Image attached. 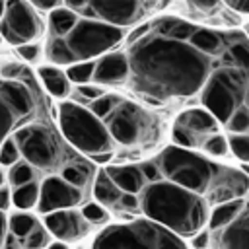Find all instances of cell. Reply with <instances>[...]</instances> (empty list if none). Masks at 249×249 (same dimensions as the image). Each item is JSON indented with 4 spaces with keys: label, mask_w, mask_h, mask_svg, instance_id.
I'll use <instances>...</instances> for the list:
<instances>
[{
    "label": "cell",
    "mask_w": 249,
    "mask_h": 249,
    "mask_svg": "<svg viewBox=\"0 0 249 249\" xmlns=\"http://www.w3.org/2000/svg\"><path fill=\"white\" fill-rule=\"evenodd\" d=\"M134 89L160 99L191 97L206 86L214 64L193 45L160 35L154 27L126 53Z\"/></svg>",
    "instance_id": "6da1fadb"
},
{
    "label": "cell",
    "mask_w": 249,
    "mask_h": 249,
    "mask_svg": "<svg viewBox=\"0 0 249 249\" xmlns=\"http://www.w3.org/2000/svg\"><path fill=\"white\" fill-rule=\"evenodd\" d=\"M156 165L165 181L202 196L208 206L210 202L243 198L249 193L247 175L235 169L216 165L191 150L167 146L158 156Z\"/></svg>",
    "instance_id": "7a4b0ae2"
},
{
    "label": "cell",
    "mask_w": 249,
    "mask_h": 249,
    "mask_svg": "<svg viewBox=\"0 0 249 249\" xmlns=\"http://www.w3.org/2000/svg\"><path fill=\"white\" fill-rule=\"evenodd\" d=\"M138 200L146 220L169 230L181 239L196 235L208 224V202L165 179L146 185Z\"/></svg>",
    "instance_id": "3957f363"
},
{
    "label": "cell",
    "mask_w": 249,
    "mask_h": 249,
    "mask_svg": "<svg viewBox=\"0 0 249 249\" xmlns=\"http://www.w3.org/2000/svg\"><path fill=\"white\" fill-rule=\"evenodd\" d=\"M91 249H187V243L169 230L138 218L103 228Z\"/></svg>",
    "instance_id": "277c9868"
},
{
    "label": "cell",
    "mask_w": 249,
    "mask_h": 249,
    "mask_svg": "<svg viewBox=\"0 0 249 249\" xmlns=\"http://www.w3.org/2000/svg\"><path fill=\"white\" fill-rule=\"evenodd\" d=\"M56 121L64 140L88 158L93 154L113 152L115 142L111 140L103 121L91 115L88 107L74 101H60L56 107Z\"/></svg>",
    "instance_id": "5b68a950"
},
{
    "label": "cell",
    "mask_w": 249,
    "mask_h": 249,
    "mask_svg": "<svg viewBox=\"0 0 249 249\" xmlns=\"http://www.w3.org/2000/svg\"><path fill=\"white\" fill-rule=\"evenodd\" d=\"M124 35H126L124 29L113 27L99 19L80 18L74 29L64 39L76 62H86V60H97L99 56L111 53L124 39Z\"/></svg>",
    "instance_id": "8992f818"
},
{
    "label": "cell",
    "mask_w": 249,
    "mask_h": 249,
    "mask_svg": "<svg viewBox=\"0 0 249 249\" xmlns=\"http://www.w3.org/2000/svg\"><path fill=\"white\" fill-rule=\"evenodd\" d=\"M12 136L19 146L21 160L27 161L35 171H51L60 165L62 146L53 128L45 124L27 123L19 126Z\"/></svg>",
    "instance_id": "52a82bcc"
},
{
    "label": "cell",
    "mask_w": 249,
    "mask_h": 249,
    "mask_svg": "<svg viewBox=\"0 0 249 249\" xmlns=\"http://www.w3.org/2000/svg\"><path fill=\"white\" fill-rule=\"evenodd\" d=\"M43 35V19L29 2H6L4 18L0 19L2 41L19 47L25 43H37Z\"/></svg>",
    "instance_id": "ba28073f"
},
{
    "label": "cell",
    "mask_w": 249,
    "mask_h": 249,
    "mask_svg": "<svg viewBox=\"0 0 249 249\" xmlns=\"http://www.w3.org/2000/svg\"><path fill=\"white\" fill-rule=\"evenodd\" d=\"M146 113L130 101H121V105L105 119V128L113 142L123 146H134L144 136Z\"/></svg>",
    "instance_id": "9c48e42d"
},
{
    "label": "cell",
    "mask_w": 249,
    "mask_h": 249,
    "mask_svg": "<svg viewBox=\"0 0 249 249\" xmlns=\"http://www.w3.org/2000/svg\"><path fill=\"white\" fill-rule=\"evenodd\" d=\"M84 200V191L68 185L60 175H49L39 185V200L37 210L39 214H51L56 210H70L76 208Z\"/></svg>",
    "instance_id": "30bf717a"
},
{
    "label": "cell",
    "mask_w": 249,
    "mask_h": 249,
    "mask_svg": "<svg viewBox=\"0 0 249 249\" xmlns=\"http://www.w3.org/2000/svg\"><path fill=\"white\" fill-rule=\"evenodd\" d=\"M89 6L95 14V19L124 29L140 23L142 18L148 16V8L152 4L136 0H89Z\"/></svg>",
    "instance_id": "8fae6325"
},
{
    "label": "cell",
    "mask_w": 249,
    "mask_h": 249,
    "mask_svg": "<svg viewBox=\"0 0 249 249\" xmlns=\"http://www.w3.org/2000/svg\"><path fill=\"white\" fill-rule=\"evenodd\" d=\"M43 228L49 231V235H53L56 241L62 243H74L84 239L91 226L82 218L80 210L70 208V210H56L51 214L43 216Z\"/></svg>",
    "instance_id": "7c38bea8"
},
{
    "label": "cell",
    "mask_w": 249,
    "mask_h": 249,
    "mask_svg": "<svg viewBox=\"0 0 249 249\" xmlns=\"http://www.w3.org/2000/svg\"><path fill=\"white\" fill-rule=\"evenodd\" d=\"M200 103L204 105V109L222 124L228 123V119L231 117V113L241 107V99L228 89L224 84H220L214 78H208L206 86L200 89Z\"/></svg>",
    "instance_id": "4fadbf2b"
},
{
    "label": "cell",
    "mask_w": 249,
    "mask_h": 249,
    "mask_svg": "<svg viewBox=\"0 0 249 249\" xmlns=\"http://www.w3.org/2000/svg\"><path fill=\"white\" fill-rule=\"evenodd\" d=\"M130 76V66L126 53L123 51H111L95 60V70H93V84L97 86H115L123 84Z\"/></svg>",
    "instance_id": "5bb4252c"
},
{
    "label": "cell",
    "mask_w": 249,
    "mask_h": 249,
    "mask_svg": "<svg viewBox=\"0 0 249 249\" xmlns=\"http://www.w3.org/2000/svg\"><path fill=\"white\" fill-rule=\"evenodd\" d=\"M212 249H249V204L245 200V210L241 216L224 230L210 233Z\"/></svg>",
    "instance_id": "9a60e30c"
},
{
    "label": "cell",
    "mask_w": 249,
    "mask_h": 249,
    "mask_svg": "<svg viewBox=\"0 0 249 249\" xmlns=\"http://www.w3.org/2000/svg\"><path fill=\"white\" fill-rule=\"evenodd\" d=\"M175 124L185 128L189 134L196 136L198 140H204L212 134L218 132V121L202 107H193V109H185L177 115Z\"/></svg>",
    "instance_id": "2e32d148"
},
{
    "label": "cell",
    "mask_w": 249,
    "mask_h": 249,
    "mask_svg": "<svg viewBox=\"0 0 249 249\" xmlns=\"http://www.w3.org/2000/svg\"><path fill=\"white\" fill-rule=\"evenodd\" d=\"M105 173L121 193L138 195L148 185L138 165H109Z\"/></svg>",
    "instance_id": "e0dca14e"
},
{
    "label": "cell",
    "mask_w": 249,
    "mask_h": 249,
    "mask_svg": "<svg viewBox=\"0 0 249 249\" xmlns=\"http://www.w3.org/2000/svg\"><path fill=\"white\" fill-rule=\"evenodd\" d=\"M37 76L43 88L47 89V93L53 95L54 99H66L72 93V84L68 82L62 68L53 66V64H43L37 68Z\"/></svg>",
    "instance_id": "ac0fdd59"
},
{
    "label": "cell",
    "mask_w": 249,
    "mask_h": 249,
    "mask_svg": "<svg viewBox=\"0 0 249 249\" xmlns=\"http://www.w3.org/2000/svg\"><path fill=\"white\" fill-rule=\"evenodd\" d=\"M230 43V35H222L216 33L214 29H206V27H196V31L191 35L189 45H193L195 49H198L204 54L210 56H218L224 54Z\"/></svg>",
    "instance_id": "d6986e66"
},
{
    "label": "cell",
    "mask_w": 249,
    "mask_h": 249,
    "mask_svg": "<svg viewBox=\"0 0 249 249\" xmlns=\"http://www.w3.org/2000/svg\"><path fill=\"white\" fill-rule=\"evenodd\" d=\"M243 210H245V198H233V200L222 202V204L212 208V212L208 214V224L206 226H208L210 231L224 230L230 224H233L241 216Z\"/></svg>",
    "instance_id": "ffe728a7"
},
{
    "label": "cell",
    "mask_w": 249,
    "mask_h": 249,
    "mask_svg": "<svg viewBox=\"0 0 249 249\" xmlns=\"http://www.w3.org/2000/svg\"><path fill=\"white\" fill-rule=\"evenodd\" d=\"M27 124V121L14 109L6 95V82L0 78V144L8 136H12L19 126Z\"/></svg>",
    "instance_id": "44dd1931"
},
{
    "label": "cell",
    "mask_w": 249,
    "mask_h": 249,
    "mask_svg": "<svg viewBox=\"0 0 249 249\" xmlns=\"http://www.w3.org/2000/svg\"><path fill=\"white\" fill-rule=\"evenodd\" d=\"M93 198L97 204H101L103 208L105 206H117L119 204V198H121V191L115 187V183L107 177L105 169H99L95 173V179H93Z\"/></svg>",
    "instance_id": "7402d4cb"
},
{
    "label": "cell",
    "mask_w": 249,
    "mask_h": 249,
    "mask_svg": "<svg viewBox=\"0 0 249 249\" xmlns=\"http://www.w3.org/2000/svg\"><path fill=\"white\" fill-rule=\"evenodd\" d=\"M78 16L74 12H70L68 8H64V4L53 12H49V29H51V37H66L74 25L78 23Z\"/></svg>",
    "instance_id": "603a6c76"
},
{
    "label": "cell",
    "mask_w": 249,
    "mask_h": 249,
    "mask_svg": "<svg viewBox=\"0 0 249 249\" xmlns=\"http://www.w3.org/2000/svg\"><path fill=\"white\" fill-rule=\"evenodd\" d=\"M39 224H41V222H39V218H37L35 214L16 210V212H12V214L8 216V233H12L14 237H18V239L21 241V239H23L25 235H29Z\"/></svg>",
    "instance_id": "cb8c5ba5"
},
{
    "label": "cell",
    "mask_w": 249,
    "mask_h": 249,
    "mask_svg": "<svg viewBox=\"0 0 249 249\" xmlns=\"http://www.w3.org/2000/svg\"><path fill=\"white\" fill-rule=\"evenodd\" d=\"M45 56H47V60L53 64V66H70V64H74L76 62V58H74V54L70 53V49H68V45H66V39H62V37H51L49 39V43H47V49H45Z\"/></svg>",
    "instance_id": "d4e9b609"
},
{
    "label": "cell",
    "mask_w": 249,
    "mask_h": 249,
    "mask_svg": "<svg viewBox=\"0 0 249 249\" xmlns=\"http://www.w3.org/2000/svg\"><path fill=\"white\" fill-rule=\"evenodd\" d=\"M39 200V183L31 181L27 185L12 189V206L19 212H29L31 208L37 206Z\"/></svg>",
    "instance_id": "484cf974"
},
{
    "label": "cell",
    "mask_w": 249,
    "mask_h": 249,
    "mask_svg": "<svg viewBox=\"0 0 249 249\" xmlns=\"http://www.w3.org/2000/svg\"><path fill=\"white\" fill-rule=\"evenodd\" d=\"M60 177H62L68 185H72V187L84 191V187L91 181L93 173H91V167H89V165H86V163H82V161H72V163H66V165L62 167Z\"/></svg>",
    "instance_id": "4316f807"
},
{
    "label": "cell",
    "mask_w": 249,
    "mask_h": 249,
    "mask_svg": "<svg viewBox=\"0 0 249 249\" xmlns=\"http://www.w3.org/2000/svg\"><path fill=\"white\" fill-rule=\"evenodd\" d=\"M228 54L231 56L233 64L249 74V43L245 41L243 33H230Z\"/></svg>",
    "instance_id": "83f0119b"
},
{
    "label": "cell",
    "mask_w": 249,
    "mask_h": 249,
    "mask_svg": "<svg viewBox=\"0 0 249 249\" xmlns=\"http://www.w3.org/2000/svg\"><path fill=\"white\" fill-rule=\"evenodd\" d=\"M93 70H95V60H86V62H74L70 64L64 74L70 84L82 86V84H91L93 80Z\"/></svg>",
    "instance_id": "f1b7e54d"
},
{
    "label": "cell",
    "mask_w": 249,
    "mask_h": 249,
    "mask_svg": "<svg viewBox=\"0 0 249 249\" xmlns=\"http://www.w3.org/2000/svg\"><path fill=\"white\" fill-rule=\"evenodd\" d=\"M35 173H37V171H35L27 161L19 160L16 165H12V167L8 169L6 181L10 183V189H16V187L27 185V183H31V181H37V179H35Z\"/></svg>",
    "instance_id": "f546056e"
},
{
    "label": "cell",
    "mask_w": 249,
    "mask_h": 249,
    "mask_svg": "<svg viewBox=\"0 0 249 249\" xmlns=\"http://www.w3.org/2000/svg\"><path fill=\"white\" fill-rule=\"evenodd\" d=\"M121 101H123V97H119V95H115V93H105V95H101L99 99L91 101L88 109H89L91 115H95L99 121H103V119H107V117L121 105Z\"/></svg>",
    "instance_id": "4dcf8cb0"
},
{
    "label": "cell",
    "mask_w": 249,
    "mask_h": 249,
    "mask_svg": "<svg viewBox=\"0 0 249 249\" xmlns=\"http://www.w3.org/2000/svg\"><path fill=\"white\" fill-rule=\"evenodd\" d=\"M200 148H202V152H206L208 156H214V158H226L230 154L228 138L224 134H220V132L204 138L202 144H200Z\"/></svg>",
    "instance_id": "1f68e13d"
},
{
    "label": "cell",
    "mask_w": 249,
    "mask_h": 249,
    "mask_svg": "<svg viewBox=\"0 0 249 249\" xmlns=\"http://www.w3.org/2000/svg\"><path fill=\"white\" fill-rule=\"evenodd\" d=\"M80 214L89 226H103L109 222V210L97 202H86L80 208Z\"/></svg>",
    "instance_id": "d6a6232c"
},
{
    "label": "cell",
    "mask_w": 249,
    "mask_h": 249,
    "mask_svg": "<svg viewBox=\"0 0 249 249\" xmlns=\"http://www.w3.org/2000/svg\"><path fill=\"white\" fill-rule=\"evenodd\" d=\"M21 160V152L18 142L14 140V136H8L6 140H2L0 144V167H12Z\"/></svg>",
    "instance_id": "836d02e7"
},
{
    "label": "cell",
    "mask_w": 249,
    "mask_h": 249,
    "mask_svg": "<svg viewBox=\"0 0 249 249\" xmlns=\"http://www.w3.org/2000/svg\"><path fill=\"white\" fill-rule=\"evenodd\" d=\"M226 126L231 134H249V107L247 105L237 107L228 119Z\"/></svg>",
    "instance_id": "e575fe53"
},
{
    "label": "cell",
    "mask_w": 249,
    "mask_h": 249,
    "mask_svg": "<svg viewBox=\"0 0 249 249\" xmlns=\"http://www.w3.org/2000/svg\"><path fill=\"white\" fill-rule=\"evenodd\" d=\"M49 243H51V235L43 228V224H39L29 235H25L21 239V247L23 249H45Z\"/></svg>",
    "instance_id": "d590c367"
},
{
    "label": "cell",
    "mask_w": 249,
    "mask_h": 249,
    "mask_svg": "<svg viewBox=\"0 0 249 249\" xmlns=\"http://www.w3.org/2000/svg\"><path fill=\"white\" fill-rule=\"evenodd\" d=\"M228 146L241 163H249V134H231L228 138Z\"/></svg>",
    "instance_id": "8d00e7d4"
},
{
    "label": "cell",
    "mask_w": 249,
    "mask_h": 249,
    "mask_svg": "<svg viewBox=\"0 0 249 249\" xmlns=\"http://www.w3.org/2000/svg\"><path fill=\"white\" fill-rule=\"evenodd\" d=\"M16 53H18V56H19L25 64H35V62H39V58L43 56V47H41L39 43H25V45L16 47Z\"/></svg>",
    "instance_id": "74e56055"
},
{
    "label": "cell",
    "mask_w": 249,
    "mask_h": 249,
    "mask_svg": "<svg viewBox=\"0 0 249 249\" xmlns=\"http://www.w3.org/2000/svg\"><path fill=\"white\" fill-rule=\"evenodd\" d=\"M76 93H78V97L80 99H84V101H95V99H99L101 95H105V89L101 88V86H97V84H82V86H76Z\"/></svg>",
    "instance_id": "f35d334b"
},
{
    "label": "cell",
    "mask_w": 249,
    "mask_h": 249,
    "mask_svg": "<svg viewBox=\"0 0 249 249\" xmlns=\"http://www.w3.org/2000/svg\"><path fill=\"white\" fill-rule=\"evenodd\" d=\"M150 29H152V21H142V23H138L130 33H126L124 35V41H126V45L130 47V45H134V43H138L140 39H144L148 33H150Z\"/></svg>",
    "instance_id": "ab89813d"
},
{
    "label": "cell",
    "mask_w": 249,
    "mask_h": 249,
    "mask_svg": "<svg viewBox=\"0 0 249 249\" xmlns=\"http://www.w3.org/2000/svg\"><path fill=\"white\" fill-rule=\"evenodd\" d=\"M138 167H140V171H142V175H144V179H146L148 185L161 181V173H160L156 161H144V163H140Z\"/></svg>",
    "instance_id": "60d3db41"
},
{
    "label": "cell",
    "mask_w": 249,
    "mask_h": 249,
    "mask_svg": "<svg viewBox=\"0 0 249 249\" xmlns=\"http://www.w3.org/2000/svg\"><path fill=\"white\" fill-rule=\"evenodd\" d=\"M123 210H130V212H138L140 210V200H138V195H128V193H123L121 198H119V204Z\"/></svg>",
    "instance_id": "b9f144b4"
},
{
    "label": "cell",
    "mask_w": 249,
    "mask_h": 249,
    "mask_svg": "<svg viewBox=\"0 0 249 249\" xmlns=\"http://www.w3.org/2000/svg\"><path fill=\"white\" fill-rule=\"evenodd\" d=\"M191 245H193V249H210V231L202 230L196 235H193L191 237Z\"/></svg>",
    "instance_id": "7bdbcfd3"
},
{
    "label": "cell",
    "mask_w": 249,
    "mask_h": 249,
    "mask_svg": "<svg viewBox=\"0 0 249 249\" xmlns=\"http://www.w3.org/2000/svg\"><path fill=\"white\" fill-rule=\"evenodd\" d=\"M29 4H31L37 12H47V14L62 6V2H60V0H31Z\"/></svg>",
    "instance_id": "ee69618b"
},
{
    "label": "cell",
    "mask_w": 249,
    "mask_h": 249,
    "mask_svg": "<svg viewBox=\"0 0 249 249\" xmlns=\"http://www.w3.org/2000/svg\"><path fill=\"white\" fill-rule=\"evenodd\" d=\"M12 208V189L8 185L0 187V212L6 214Z\"/></svg>",
    "instance_id": "f6af8a7d"
},
{
    "label": "cell",
    "mask_w": 249,
    "mask_h": 249,
    "mask_svg": "<svg viewBox=\"0 0 249 249\" xmlns=\"http://www.w3.org/2000/svg\"><path fill=\"white\" fill-rule=\"evenodd\" d=\"M226 6L235 12V14H243V16H249V0H228Z\"/></svg>",
    "instance_id": "bcb514c9"
},
{
    "label": "cell",
    "mask_w": 249,
    "mask_h": 249,
    "mask_svg": "<svg viewBox=\"0 0 249 249\" xmlns=\"http://www.w3.org/2000/svg\"><path fill=\"white\" fill-rule=\"evenodd\" d=\"M0 249H23V247H21V241L18 237H14L12 233H6Z\"/></svg>",
    "instance_id": "7dc6e473"
},
{
    "label": "cell",
    "mask_w": 249,
    "mask_h": 249,
    "mask_svg": "<svg viewBox=\"0 0 249 249\" xmlns=\"http://www.w3.org/2000/svg\"><path fill=\"white\" fill-rule=\"evenodd\" d=\"M6 233H8V216L0 212V247H2V241H4Z\"/></svg>",
    "instance_id": "c3c4849f"
},
{
    "label": "cell",
    "mask_w": 249,
    "mask_h": 249,
    "mask_svg": "<svg viewBox=\"0 0 249 249\" xmlns=\"http://www.w3.org/2000/svg\"><path fill=\"white\" fill-rule=\"evenodd\" d=\"M111 158H113V152H107V154H93V156H89V160H91V161H97V163H107V161H111Z\"/></svg>",
    "instance_id": "681fc988"
},
{
    "label": "cell",
    "mask_w": 249,
    "mask_h": 249,
    "mask_svg": "<svg viewBox=\"0 0 249 249\" xmlns=\"http://www.w3.org/2000/svg\"><path fill=\"white\" fill-rule=\"evenodd\" d=\"M45 249H70V245H68V243H62V241H56V239H54V241H51V243H49Z\"/></svg>",
    "instance_id": "f907efd6"
},
{
    "label": "cell",
    "mask_w": 249,
    "mask_h": 249,
    "mask_svg": "<svg viewBox=\"0 0 249 249\" xmlns=\"http://www.w3.org/2000/svg\"><path fill=\"white\" fill-rule=\"evenodd\" d=\"M6 185V173L2 171V167H0V187H4Z\"/></svg>",
    "instance_id": "816d5d0a"
},
{
    "label": "cell",
    "mask_w": 249,
    "mask_h": 249,
    "mask_svg": "<svg viewBox=\"0 0 249 249\" xmlns=\"http://www.w3.org/2000/svg\"><path fill=\"white\" fill-rule=\"evenodd\" d=\"M241 171H243V175L249 177V163H241Z\"/></svg>",
    "instance_id": "f5cc1de1"
},
{
    "label": "cell",
    "mask_w": 249,
    "mask_h": 249,
    "mask_svg": "<svg viewBox=\"0 0 249 249\" xmlns=\"http://www.w3.org/2000/svg\"><path fill=\"white\" fill-rule=\"evenodd\" d=\"M4 12H6V2H0V19L4 18Z\"/></svg>",
    "instance_id": "db71d44e"
},
{
    "label": "cell",
    "mask_w": 249,
    "mask_h": 249,
    "mask_svg": "<svg viewBox=\"0 0 249 249\" xmlns=\"http://www.w3.org/2000/svg\"><path fill=\"white\" fill-rule=\"evenodd\" d=\"M243 31H245L243 35H245V37H249V23H245V27H243Z\"/></svg>",
    "instance_id": "11a10c76"
},
{
    "label": "cell",
    "mask_w": 249,
    "mask_h": 249,
    "mask_svg": "<svg viewBox=\"0 0 249 249\" xmlns=\"http://www.w3.org/2000/svg\"><path fill=\"white\" fill-rule=\"evenodd\" d=\"M0 43H2V37H0Z\"/></svg>",
    "instance_id": "9f6ffc18"
}]
</instances>
